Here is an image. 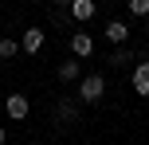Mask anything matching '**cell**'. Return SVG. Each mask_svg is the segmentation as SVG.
<instances>
[{"label": "cell", "mask_w": 149, "mask_h": 145, "mask_svg": "<svg viewBox=\"0 0 149 145\" xmlns=\"http://www.w3.org/2000/svg\"><path fill=\"white\" fill-rule=\"evenodd\" d=\"M20 51V39H0V59H12Z\"/></svg>", "instance_id": "obj_10"}, {"label": "cell", "mask_w": 149, "mask_h": 145, "mask_svg": "<svg viewBox=\"0 0 149 145\" xmlns=\"http://www.w3.org/2000/svg\"><path fill=\"white\" fill-rule=\"evenodd\" d=\"M130 16H137V20L149 16V0H130Z\"/></svg>", "instance_id": "obj_11"}, {"label": "cell", "mask_w": 149, "mask_h": 145, "mask_svg": "<svg viewBox=\"0 0 149 145\" xmlns=\"http://www.w3.org/2000/svg\"><path fill=\"white\" fill-rule=\"evenodd\" d=\"M106 39H110V43H126V39H130V28L122 20H110V24H106Z\"/></svg>", "instance_id": "obj_7"}, {"label": "cell", "mask_w": 149, "mask_h": 145, "mask_svg": "<svg viewBox=\"0 0 149 145\" xmlns=\"http://www.w3.org/2000/svg\"><path fill=\"white\" fill-rule=\"evenodd\" d=\"M55 4H59V8H71V4H74V0H55Z\"/></svg>", "instance_id": "obj_13"}, {"label": "cell", "mask_w": 149, "mask_h": 145, "mask_svg": "<svg viewBox=\"0 0 149 145\" xmlns=\"http://www.w3.org/2000/svg\"><path fill=\"white\" fill-rule=\"evenodd\" d=\"M134 90L137 94H149V55H141V63L134 67Z\"/></svg>", "instance_id": "obj_4"}, {"label": "cell", "mask_w": 149, "mask_h": 145, "mask_svg": "<svg viewBox=\"0 0 149 145\" xmlns=\"http://www.w3.org/2000/svg\"><path fill=\"white\" fill-rule=\"evenodd\" d=\"M102 94H106V78L102 75H86L79 83V102H98Z\"/></svg>", "instance_id": "obj_1"}, {"label": "cell", "mask_w": 149, "mask_h": 145, "mask_svg": "<svg viewBox=\"0 0 149 145\" xmlns=\"http://www.w3.org/2000/svg\"><path fill=\"white\" fill-rule=\"evenodd\" d=\"M130 59H134V55H130V47H118V51L110 55V63H114V67H122V63H130Z\"/></svg>", "instance_id": "obj_12"}, {"label": "cell", "mask_w": 149, "mask_h": 145, "mask_svg": "<svg viewBox=\"0 0 149 145\" xmlns=\"http://www.w3.org/2000/svg\"><path fill=\"white\" fill-rule=\"evenodd\" d=\"M4 110H8V118H16V122H24V118H28V110H31V102L24 98V94H8Z\"/></svg>", "instance_id": "obj_3"}, {"label": "cell", "mask_w": 149, "mask_h": 145, "mask_svg": "<svg viewBox=\"0 0 149 145\" xmlns=\"http://www.w3.org/2000/svg\"><path fill=\"white\" fill-rule=\"evenodd\" d=\"M71 16H74L79 24L94 20V0H74V4H71Z\"/></svg>", "instance_id": "obj_6"}, {"label": "cell", "mask_w": 149, "mask_h": 145, "mask_svg": "<svg viewBox=\"0 0 149 145\" xmlns=\"http://www.w3.org/2000/svg\"><path fill=\"white\" fill-rule=\"evenodd\" d=\"M4 141H8V133H4V130H0V145H4Z\"/></svg>", "instance_id": "obj_14"}, {"label": "cell", "mask_w": 149, "mask_h": 145, "mask_svg": "<svg viewBox=\"0 0 149 145\" xmlns=\"http://www.w3.org/2000/svg\"><path fill=\"white\" fill-rule=\"evenodd\" d=\"M71 51L79 55V59H86V55H94V39H90L86 31H74L71 35Z\"/></svg>", "instance_id": "obj_5"}, {"label": "cell", "mask_w": 149, "mask_h": 145, "mask_svg": "<svg viewBox=\"0 0 149 145\" xmlns=\"http://www.w3.org/2000/svg\"><path fill=\"white\" fill-rule=\"evenodd\" d=\"M74 118H79V106H74V102H67V98H63L59 106H55V122H74Z\"/></svg>", "instance_id": "obj_8"}, {"label": "cell", "mask_w": 149, "mask_h": 145, "mask_svg": "<svg viewBox=\"0 0 149 145\" xmlns=\"http://www.w3.org/2000/svg\"><path fill=\"white\" fill-rule=\"evenodd\" d=\"M59 78H63V83H74V78H79V63H74V59L59 63Z\"/></svg>", "instance_id": "obj_9"}, {"label": "cell", "mask_w": 149, "mask_h": 145, "mask_svg": "<svg viewBox=\"0 0 149 145\" xmlns=\"http://www.w3.org/2000/svg\"><path fill=\"white\" fill-rule=\"evenodd\" d=\"M20 51H28V55H39L43 51V28H28L20 35Z\"/></svg>", "instance_id": "obj_2"}]
</instances>
